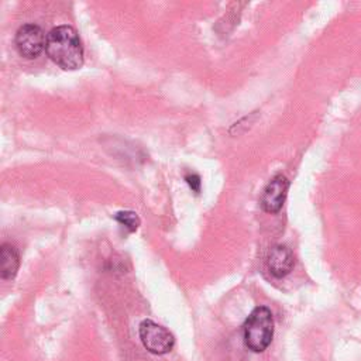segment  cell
<instances>
[{"instance_id": "1", "label": "cell", "mask_w": 361, "mask_h": 361, "mask_svg": "<svg viewBox=\"0 0 361 361\" xmlns=\"http://www.w3.org/2000/svg\"><path fill=\"white\" fill-rule=\"evenodd\" d=\"M47 55L62 69L75 71L83 65V47L75 28L58 25L47 35Z\"/></svg>"}, {"instance_id": "2", "label": "cell", "mask_w": 361, "mask_h": 361, "mask_svg": "<svg viewBox=\"0 0 361 361\" xmlns=\"http://www.w3.org/2000/svg\"><path fill=\"white\" fill-rule=\"evenodd\" d=\"M274 336V317L268 307H255L244 323V343L254 351H264L272 341Z\"/></svg>"}, {"instance_id": "3", "label": "cell", "mask_w": 361, "mask_h": 361, "mask_svg": "<svg viewBox=\"0 0 361 361\" xmlns=\"http://www.w3.org/2000/svg\"><path fill=\"white\" fill-rule=\"evenodd\" d=\"M144 347L152 354H165L173 347V336L161 324L152 320H144L138 329Z\"/></svg>"}, {"instance_id": "4", "label": "cell", "mask_w": 361, "mask_h": 361, "mask_svg": "<svg viewBox=\"0 0 361 361\" xmlns=\"http://www.w3.org/2000/svg\"><path fill=\"white\" fill-rule=\"evenodd\" d=\"M47 44L44 31L35 24H24L16 34V47L21 56L32 59L41 54Z\"/></svg>"}, {"instance_id": "5", "label": "cell", "mask_w": 361, "mask_h": 361, "mask_svg": "<svg viewBox=\"0 0 361 361\" xmlns=\"http://www.w3.org/2000/svg\"><path fill=\"white\" fill-rule=\"evenodd\" d=\"M289 180L283 175L274 176L265 186L261 196V206L267 213H278L288 195Z\"/></svg>"}, {"instance_id": "6", "label": "cell", "mask_w": 361, "mask_h": 361, "mask_svg": "<svg viewBox=\"0 0 361 361\" xmlns=\"http://www.w3.org/2000/svg\"><path fill=\"white\" fill-rule=\"evenodd\" d=\"M267 267L275 278L286 276L293 268V254L285 245H275L269 250L267 257Z\"/></svg>"}, {"instance_id": "7", "label": "cell", "mask_w": 361, "mask_h": 361, "mask_svg": "<svg viewBox=\"0 0 361 361\" xmlns=\"http://www.w3.org/2000/svg\"><path fill=\"white\" fill-rule=\"evenodd\" d=\"M20 267V257L16 250L8 243H4L0 248V276L3 279H11L16 276Z\"/></svg>"}, {"instance_id": "8", "label": "cell", "mask_w": 361, "mask_h": 361, "mask_svg": "<svg viewBox=\"0 0 361 361\" xmlns=\"http://www.w3.org/2000/svg\"><path fill=\"white\" fill-rule=\"evenodd\" d=\"M114 219L123 226H126L130 231H135L140 226V219L134 212H118L116 213Z\"/></svg>"}, {"instance_id": "9", "label": "cell", "mask_w": 361, "mask_h": 361, "mask_svg": "<svg viewBox=\"0 0 361 361\" xmlns=\"http://www.w3.org/2000/svg\"><path fill=\"white\" fill-rule=\"evenodd\" d=\"M186 182L189 183V186L192 188V190L199 192L200 190V178L197 175H188L186 176Z\"/></svg>"}]
</instances>
